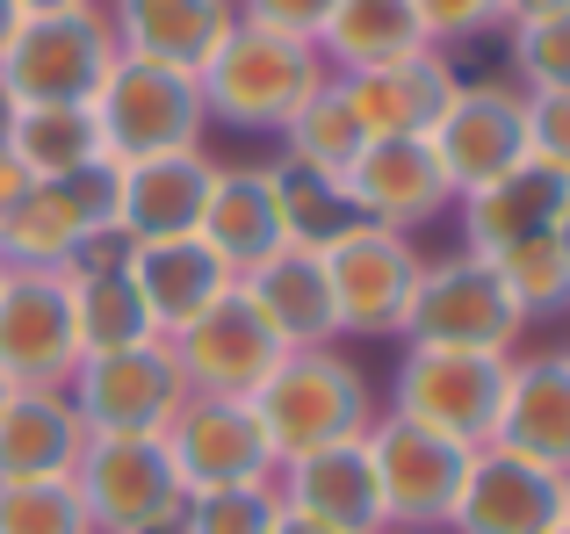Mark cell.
I'll use <instances>...</instances> for the list:
<instances>
[{
	"label": "cell",
	"instance_id": "cell-1",
	"mask_svg": "<svg viewBox=\"0 0 570 534\" xmlns=\"http://www.w3.org/2000/svg\"><path fill=\"white\" fill-rule=\"evenodd\" d=\"M253 419H261L267 448H275V469L289 455L333 448V441H362L376 426V397H368V376L347 362L340 347H289L275 362V376L246 397Z\"/></svg>",
	"mask_w": 570,
	"mask_h": 534
},
{
	"label": "cell",
	"instance_id": "cell-2",
	"mask_svg": "<svg viewBox=\"0 0 570 534\" xmlns=\"http://www.w3.org/2000/svg\"><path fill=\"white\" fill-rule=\"evenodd\" d=\"M325 80H333V66H325L318 43L282 37V29H261V22H232V37H224L217 58L203 66V101H209V123L282 138L289 116L304 109Z\"/></svg>",
	"mask_w": 570,
	"mask_h": 534
},
{
	"label": "cell",
	"instance_id": "cell-3",
	"mask_svg": "<svg viewBox=\"0 0 570 534\" xmlns=\"http://www.w3.org/2000/svg\"><path fill=\"white\" fill-rule=\"evenodd\" d=\"M505 376L513 354H455V347H404L390 368V405L397 419L455 441V448H491L505 412Z\"/></svg>",
	"mask_w": 570,
	"mask_h": 534
},
{
	"label": "cell",
	"instance_id": "cell-4",
	"mask_svg": "<svg viewBox=\"0 0 570 534\" xmlns=\"http://www.w3.org/2000/svg\"><path fill=\"white\" fill-rule=\"evenodd\" d=\"M95 123H101V145H109L116 167H130V159H167V152H203V138H209L203 72L116 58L101 95H95Z\"/></svg>",
	"mask_w": 570,
	"mask_h": 534
},
{
	"label": "cell",
	"instance_id": "cell-5",
	"mask_svg": "<svg viewBox=\"0 0 570 534\" xmlns=\"http://www.w3.org/2000/svg\"><path fill=\"white\" fill-rule=\"evenodd\" d=\"M116 58L124 51H116L101 8L22 22L14 43L0 51V109H58V101L95 109V95H101V80H109Z\"/></svg>",
	"mask_w": 570,
	"mask_h": 534
},
{
	"label": "cell",
	"instance_id": "cell-6",
	"mask_svg": "<svg viewBox=\"0 0 570 534\" xmlns=\"http://www.w3.org/2000/svg\"><path fill=\"white\" fill-rule=\"evenodd\" d=\"M72 492L95 534H181L188 513V492L159 434H95L72 469Z\"/></svg>",
	"mask_w": 570,
	"mask_h": 534
},
{
	"label": "cell",
	"instance_id": "cell-7",
	"mask_svg": "<svg viewBox=\"0 0 570 534\" xmlns=\"http://www.w3.org/2000/svg\"><path fill=\"white\" fill-rule=\"evenodd\" d=\"M116 239V159L66 181H29L14 217L0 225V260L8 267H80L87 254H109Z\"/></svg>",
	"mask_w": 570,
	"mask_h": 534
},
{
	"label": "cell",
	"instance_id": "cell-8",
	"mask_svg": "<svg viewBox=\"0 0 570 534\" xmlns=\"http://www.w3.org/2000/svg\"><path fill=\"white\" fill-rule=\"evenodd\" d=\"M520 333H528V318L513 310L491 260H476V254H448V260L419 267L412 310L397 325L404 347H455V354H513Z\"/></svg>",
	"mask_w": 570,
	"mask_h": 534
},
{
	"label": "cell",
	"instance_id": "cell-9",
	"mask_svg": "<svg viewBox=\"0 0 570 534\" xmlns=\"http://www.w3.org/2000/svg\"><path fill=\"white\" fill-rule=\"evenodd\" d=\"M318 254H325V275H333L340 339H397L412 289H419V267H426L412 231H383V225L347 217Z\"/></svg>",
	"mask_w": 570,
	"mask_h": 534
},
{
	"label": "cell",
	"instance_id": "cell-10",
	"mask_svg": "<svg viewBox=\"0 0 570 534\" xmlns=\"http://www.w3.org/2000/svg\"><path fill=\"white\" fill-rule=\"evenodd\" d=\"M87 441L95 434H167L174 412L188 405V376L167 339H138L124 354H87L66 383Z\"/></svg>",
	"mask_w": 570,
	"mask_h": 534
},
{
	"label": "cell",
	"instance_id": "cell-11",
	"mask_svg": "<svg viewBox=\"0 0 570 534\" xmlns=\"http://www.w3.org/2000/svg\"><path fill=\"white\" fill-rule=\"evenodd\" d=\"M426 152L441 167L448 196H476L499 174L528 159V95L513 80H462L441 123L426 130Z\"/></svg>",
	"mask_w": 570,
	"mask_h": 534
},
{
	"label": "cell",
	"instance_id": "cell-12",
	"mask_svg": "<svg viewBox=\"0 0 570 534\" xmlns=\"http://www.w3.org/2000/svg\"><path fill=\"white\" fill-rule=\"evenodd\" d=\"M362 441H368V463H376L383 521L448 534V513H455V498H462V477H470L476 448H455V441L426 434V426L397 419V412H376V426H368Z\"/></svg>",
	"mask_w": 570,
	"mask_h": 534
},
{
	"label": "cell",
	"instance_id": "cell-13",
	"mask_svg": "<svg viewBox=\"0 0 570 534\" xmlns=\"http://www.w3.org/2000/svg\"><path fill=\"white\" fill-rule=\"evenodd\" d=\"M80 368L72 304L58 267H8L0 281V376L14 390H66Z\"/></svg>",
	"mask_w": 570,
	"mask_h": 534
},
{
	"label": "cell",
	"instance_id": "cell-14",
	"mask_svg": "<svg viewBox=\"0 0 570 534\" xmlns=\"http://www.w3.org/2000/svg\"><path fill=\"white\" fill-rule=\"evenodd\" d=\"M167 347H174V362H181V376H188V397H253L267 376H275V362L289 354L275 333H267L261 310L246 304L238 281L203 310V318H188Z\"/></svg>",
	"mask_w": 570,
	"mask_h": 534
},
{
	"label": "cell",
	"instance_id": "cell-15",
	"mask_svg": "<svg viewBox=\"0 0 570 534\" xmlns=\"http://www.w3.org/2000/svg\"><path fill=\"white\" fill-rule=\"evenodd\" d=\"M159 441H167L174 477H181L188 498L275 477V448H267V434H261V419H253L246 397H188Z\"/></svg>",
	"mask_w": 570,
	"mask_h": 534
},
{
	"label": "cell",
	"instance_id": "cell-16",
	"mask_svg": "<svg viewBox=\"0 0 570 534\" xmlns=\"http://www.w3.org/2000/svg\"><path fill=\"white\" fill-rule=\"evenodd\" d=\"M340 202H347V217L383 225V231L441 225V217L455 210V196H448L426 138H368L362 159L347 167V181H340Z\"/></svg>",
	"mask_w": 570,
	"mask_h": 534
},
{
	"label": "cell",
	"instance_id": "cell-17",
	"mask_svg": "<svg viewBox=\"0 0 570 534\" xmlns=\"http://www.w3.org/2000/svg\"><path fill=\"white\" fill-rule=\"evenodd\" d=\"M195 239L209 246L232 275L261 267L267 254L296 246V217H289V181L282 167H217L203 202V231Z\"/></svg>",
	"mask_w": 570,
	"mask_h": 534
},
{
	"label": "cell",
	"instance_id": "cell-18",
	"mask_svg": "<svg viewBox=\"0 0 570 534\" xmlns=\"http://www.w3.org/2000/svg\"><path fill=\"white\" fill-rule=\"evenodd\" d=\"M275 498H282V513L318 521L333 534H390L368 441H333V448L289 455V463L275 469Z\"/></svg>",
	"mask_w": 570,
	"mask_h": 534
},
{
	"label": "cell",
	"instance_id": "cell-19",
	"mask_svg": "<svg viewBox=\"0 0 570 534\" xmlns=\"http://www.w3.org/2000/svg\"><path fill=\"white\" fill-rule=\"evenodd\" d=\"M557 521H563V477H549L542 463L491 441V448L470 455L448 534H549Z\"/></svg>",
	"mask_w": 570,
	"mask_h": 534
},
{
	"label": "cell",
	"instance_id": "cell-20",
	"mask_svg": "<svg viewBox=\"0 0 570 534\" xmlns=\"http://www.w3.org/2000/svg\"><path fill=\"white\" fill-rule=\"evenodd\" d=\"M217 181L209 152H167V159H130L116 167V239H195L203 231V202Z\"/></svg>",
	"mask_w": 570,
	"mask_h": 534
},
{
	"label": "cell",
	"instance_id": "cell-21",
	"mask_svg": "<svg viewBox=\"0 0 570 534\" xmlns=\"http://www.w3.org/2000/svg\"><path fill=\"white\" fill-rule=\"evenodd\" d=\"M570 196V174H557L549 159H520L513 174H499L491 188H476V196H455V231H462V254L476 260H499L505 246L520 239H542L549 225H557Z\"/></svg>",
	"mask_w": 570,
	"mask_h": 534
},
{
	"label": "cell",
	"instance_id": "cell-22",
	"mask_svg": "<svg viewBox=\"0 0 570 534\" xmlns=\"http://www.w3.org/2000/svg\"><path fill=\"white\" fill-rule=\"evenodd\" d=\"M116 267L130 275V289H138V304H145V318H153L159 339H174L188 318H203L238 281L203 239H138V246L116 254Z\"/></svg>",
	"mask_w": 570,
	"mask_h": 534
},
{
	"label": "cell",
	"instance_id": "cell-23",
	"mask_svg": "<svg viewBox=\"0 0 570 534\" xmlns=\"http://www.w3.org/2000/svg\"><path fill=\"white\" fill-rule=\"evenodd\" d=\"M101 14H109V37L124 58L174 72H203L238 22L232 0H109Z\"/></svg>",
	"mask_w": 570,
	"mask_h": 534
},
{
	"label": "cell",
	"instance_id": "cell-24",
	"mask_svg": "<svg viewBox=\"0 0 570 534\" xmlns=\"http://www.w3.org/2000/svg\"><path fill=\"white\" fill-rule=\"evenodd\" d=\"M333 80L354 101L368 138H426L441 123V109L455 101L462 72L448 51H419V58H397V66H376V72H333Z\"/></svg>",
	"mask_w": 570,
	"mask_h": 534
},
{
	"label": "cell",
	"instance_id": "cell-25",
	"mask_svg": "<svg viewBox=\"0 0 570 534\" xmlns=\"http://www.w3.org/2000/svg\"><path fill=\"white\" fill-rule=\"evenodd\" d=\"M246 304L267 318V333L282 347H333L340 339V304H333V275H325L318 246H282L261 267L238 275Z\"/></svg>",
	"mask_w": 570,
	"mask_h": 534
},
{
	"label": "cell",
	"instance_id": "cell-26",
	"mask_svg": "<svg viewBox=\"0 0 570 534\" xmlns=\"http://www.w3.org/2000/svg\"><path fill=\"white\" fill-rule=\"evenodd\" d=\"M499 448L542 463L549 477H570V354H513L505 376V412H499Z\"/></svg>",
	"mask_w": 570,
	"mask_h": 534
},
{
	"label": "cell",
	"instance_id": "cell-27",
	"mask_svg": "<svg viewBox=\"0 0 570 534\" xmlns=\"http://www.w3.org/2000/svg\"><path fill=\"white\" fill-rule=\"evenodd\" d=\"M87 455V426L66 390H14L0 405V484L72 477Z\"/></svg>",
	"mask_w": 570,
	"mask_h": 534
},
{
	"label": "cell",
	"instance_id": "cell-28",
	"mask_svg": "<svg viewBox=\"0 0 570 534\" xmlns=\"http://www.w3.org/2000/svg\"><path fill=\"white\" fill-rule=\"evenodd\" d=\"M124 246H109V254H87L80 267H66V304H72V339H80V362L87 354H124L138 347V339H159L153 318H145L138 289H130V275L116 267Z\"/></svg>",
	"mask_w": 570,
	"mask_h": 534
},
{
	"label": "cell",
	"instance_id": "cell-29",
	"mask_svg": "<svg viewBox=\"0 0 570 534\" xmlns=\"http://www.w3.org/2000/svg\"><path fill=\"white\" fill-rule=\"evenodd\" d=\"M0 145L14 152V167H22L29 181H66V174H87V167L109 159L95 109H80V101H58V109H8Z\"/></svg>",
	"mask_w": 570,
	"mask_h": 534
},
{
	"label": "cell",
	"instance_id": "cell-30",
	"mask_svg": "<svg viewBox=\"0 0 570 534\" xmlns=\"http://www.w3.org/2000/svg\"><path fill=\"white\" fill-rule=\"evenodd\" d=\"M362 145H368V130H362V116H354V101L340 95V80H325L318 95L289 116V130H282V167L340 196V181H347V167L362 159Z\"/></svg>",
	"mask_w": 570,
	"mask_h": 534
},
{
	"label": "cell",
	"instance_id": "cell-31",
	"mask_svg": "<svg viewBox=\"0 0 570 534\" xmlns=\"http://www.w3.org/2000/svg\"><path fill=\"white\" fill-rule=\"evenodd\" d=\"M318 51H325L333 72H376V66L433 51V43H426V29L412 22L404 0H340L325 37H318Z\"/></svg>",
	"mask_w": 570,
	"mask_h": 534
},
{
	"label": "cell",
	"instance_id": "cell-32",
	"mask_svg": "<svg viewBox=\"0 0 570 534\" xmlns=\"http://www.w3.org/2000/svg\"><path fill=\"white\" fill-rule=\"evenodd\" d=\"M491 275L505 281V296H513V310L520 318H563L570 310V267L557 254V239H520V246H505L499 260H491Z\"/></svg>",
	"mask_w": 570,
	"mask_h": 534
},
{
	"label": "cell",
	"instance_id": "cell-33",
	"mask_svg": "<svg viewBox=\"0 0 570 534\" xmlns=\"http://www.w3.org/2000/svg\"><path fill=\"white\" fill-rule=\"evenodd\" d=\"M505 58H513L520 95H570V8L505 22Z\"/></svg>",
	"mask_w": 570,
	"mask_h": 534
},
{
	"label": "cell",
	"instance_id": "cell-34",
	"mask_svg": "<svg viewBox=\"0 0 570 534\" xmlns=\"http://www.w3.org/2000/svg\"><path fill=\"white\" fill-rule=\"evenodd\" d=\"M0 534H95L72 477L51 484H0Z\"/></svg>",
	"mask_w": 570,
	"mask_h": 534
},
{
	"label": "cell",
	"instance_id": "cell-35",
	"mask_svg": "<svg viewBox=\"0 0 570 534\" xmlns=\"http://www.w3.org/2000/svg\"><path fill=\"white\" fill-rule=\"evenodd\" d=\"M282 498L275 477L267 484H232V492H195L181 513V534H275Z\"/></svg>",
	"mask_w": 570,
	"mask_h": 534
},
{
	"label": "cell",
	"instance_id": "cell-36",
	"mask_svg": "<svg viewBox=\"0 0 570 534\" xmlns=\"http://www.w3.org/2000/svg\"><path fill=\"white\" fill-rule=\"evenodd\" d=\"M404 8H412V22L426 29L433 51L476 43V37H491V29H505V0H404Z\"/></svg>",
	"mask_w": 570,
	"mask_h": 534
},
{
	"label": "cell",
	"instance_id": "cell-37",
	"mask_svg": "<svg viewBox=\"0 0 570 534\" xmlns=\"http://www.w3.org/2000/svg\"><path fill=\"white\" fill-rule=\"evenodd\" d=\"M232 8H238V22H261V29H282V37L318 43L340 0H232Z\"/></svg>",
	"mask_w": 570,
	"mask_h": 534
},
{
	"label": "cell",
	"instance_id": "cell-38",
	"mask_svg": "<svg viewBox=\"0 0 570 534\" xmlns=\"http://www.w3.org/2000/svg\"><path fill=\"white\" fill-rule=\"evenodd\" d=\"M528 152L570 174V95H528Z\"/></svg>",
	"mask_w": 570,
	"mask_h": 534
},
{
	"label": "cell",
	"instance_id": "cell-39",
	"mask_svg": "<svg viewBox=\"0 0 570 534\" xmlns=\"http://www.w3.org/2000/svg\"><path fill=\"white\" fill-rule=\"evenodd\" d=\"M22 196H29V174L14 167V152H8V145H0V225H8V217H14V202H22Z\"/></svg>",
	"mask_w": 570,
	"mask_h": 534
},
{
	"label": "cell",
	"instance_id": "cell-40",
	"mask_svg": "<svg viewBox=\"0 0 570 534\" xmlns=\"http://www.w3.org/2000/svg\"><path fill=\"white\" fill-rule=\"evenodd\" d=\"M22 22H43V14H80V8H101V0H14Z\"/></svg>",
	"mask_w": 570,
	"mask_h": 534
},
{
	"label": "cell",
	"instance_id": "cell-41",
	"mask_svg": "<svg viewBox=\"0 0 570 534\" xmlns=\"http://www.w3.org/2000/svg\"><path fill=\"white\" fill-rule=\"evenodd\" d=\"M570 0H505V22H534V14H557Z\"/></svg>",
	"mask_w": 570,
	"mask_h": 534
},
{
	"label": "cell",
	"instance_id": "cell-42",
	"mask_svg": "<svg viewBox=\"0 0 570 534\" xmlns=\"http://www.w3.org/2000/svg\"><path fill=\"white\" fill-rule=\"evenodd\" d=\"M549 239H557V254L570 267V196H563V210H557V225H549Z\"/></svg>",
	"mask_w": 570,
	"mask_h": 534
},
{
	"label": "cell",
	"instance_id": "cell-43",
	"mask_svg": "<svg viewBox=\"0 0 570 534\" xmlns=\"http://www.w3.org/2000/svg\"><path fill=\"white\" fill-rule=\"evenodd\" d=\"M14 29H22V8H14V0H0V51L14 43Z\"/></svg>",
	"mask_w": 570,
	"mask_h": 534
},
{
	"label": "cell",
	"instance_id": "cell-44",
	"mask_svg": "<svg viewBox=\"0 0 570 534\" xmlns=\"http://www.w3.org/2000/svg\"><path fill=\"white\" fill-rule=\"evenodd\" d=\"M275 534H333V527H318V521H296V513H282Z\"/></svg>",
	"mask_w": 570,
	"mask_h": 534
},
{
	"label": "cell",
	"instance_id": "cell-45",
	"mask_svg": "<svg viewBox=\"0 0 570 534\" xmlns=\"http://www.w3.org/2000/svg\"><path fill=\"white\" fill-rule=\"evenodd\" d=\"M563 527H570V477H563Z\"/></svg>",
	"mask_w": 570,
	"mask_h": 534
},
{
	"label": "cell",
	"instance_id": "cell-46",
	"mask_svg": "<svg viewBox=\"0 0 570 534\" xmlns=\"http://www.w3.org/2000/svg\"><path fill=\"white\" fill-rule=\"evenodd\" d=\"M8 397H14V383H8V376H0V405H8Z\"/></svg>",
	"mask_w": 570,
	"mask_h": 534
},
{
	"label": "cell",
	"instance_id": "cell-47",
	"mask_svg": "<svg viewBox=\"0 0 570 534\" xmlns=\"http://www.w3.org/2000/svg\"><path fill=\"white\" fill-rule=\"evenodd\" d=\"M390 534H426V527H390Z\"/></svg>",
	"mask_w": 570,
	"mask_h": 534
},
{
	"label": "cell",
	"instance_id": "cell-48",
	"mask_svg": "<svg viewBox=\"0 0 570 534\" xmlns=\"http://www.w3.org/2000/svg\"><path fill=\"white\" fill-rule=\"evenodd\" d=\"M549 534H570V527H563V521H557V527H549Z\"/></svg>",
	"mask_w": 570,
	"mask_h": 534
},
{
	"label": "cell",
	"instance_id": "cell-49",
	"mask_svg": "<svg viewBox=\"0 0 570 534\" xmlns=\"http://www.w3.org/2000/svg\"><path fill=\"white\" fill-rule=\"evenodd\" d=\"M0 281H8V260H0Z\"/></svg>",
	"mask_w": 570,
	"mask_h": 534
},
{
	"label": "cell",
	"instance_id": "cell-50",
	"mask_svg": "<svg viewBox=\"0 0 570 534\" xmlns=\"http://www.w3.org/2000/svg\"><path fill=\"white\" fill-rule=\"evenodd\" d=\"M0 123H8V109H0Z\"/></svg>",
	"mask_w": 570,
	"mask_h": 534
},
{
	"label": "cell",
	"instance_id": "cell-51",
	"mask_svg": "<svg viewBox=\"0 0 570 534\" xmlns=\"http://www.w3.org/2000/svg\"><path fill=\"white\" fill-rule=\"evenodd\" d=\"M563 354H570V347H563Z\"/></svg>",
	"mask_w": 570,
	"mask_h": 534
}]
</instances>
